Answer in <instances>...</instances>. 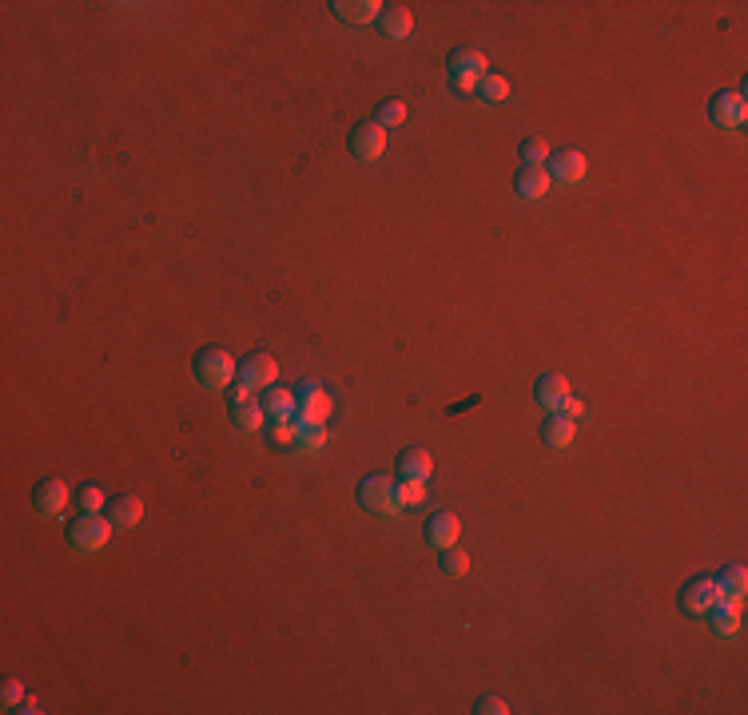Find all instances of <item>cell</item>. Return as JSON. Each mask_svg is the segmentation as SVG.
<instances>
[{
    "label": "cell",
    "instance_id": "10",
    "mask_svg": "<svg viewBox=\"0 0 748 715\" xmlns=\"http://www.w3.org/2000/svg\"><path fill=\"white\" fill-rule=\"evenodd\" d=\"M422 537H426V545H431V549L442 552V549L458 545V537H462V521H458L450 509H438L434 517H426Z\"/></svg>",
    "mask_w": 748,
    "mask_h": 715
},
{
    "label": "cell",
    "instance_id": "2",
    "mask_svg": "<svg viewBox=\"0 0 748 715\" xmlns=\"http://www.w3.org/2000/svg\"><path fill=\"white\" fill-rule=\"evenodd\" d=\"M358 505H363L366 513H374V517H394V513H402V501H398V481L383 477V473L363 477V481H358Z\"/></svg>",
    "mask_w": 748,
    "mask_h": 715
},
{
    "label": "cell",
    "instance_id": "6",
    "mask_svg": "<svg viewBox=\"0 0 748 715\" xmlns=\"http://www.w3.org/2000/svg\"><path fill=\"white\" fill-rule=\"evenodd\" d=\"M331 418V394H327L318 381H307V386L295 390V414L291 421L298 429L303 426H323V421Z\"/></svg>",
    "mask_w": 748,
    "mask_h": 715
},
{
    "label": "cell",
    "instance_id": "18",
    "mask_svg": "<svg viewBox=\"0 0 748 715\" xmlns=\"http://www.w3.org/2000/svg\"><path fill=\"white\" fill-rule=\"evenodd\" d=\"M331 13L338 20H346V24H371V20H378V13H383V5H378V0H335Z\"/></svg>",
    "mask_w": 748,
    "mask_h": 715
},
{
    "label": "cell",
    "instance_id": "4",
    "mask_svg": "<svg viewBox=\"0 0 748 715\" xmlns=\"http://www.w3.org/2000/svg\"><path fill=\"white\" fill-rule=\"evenodd\" d=\"M112 521L99 517V513H84V517H76L72 525H68V549L80 552V557H88V552H99L108 545V537H112Z\"/></svg>",
    "mask_w": 748,
    "mask_h": 715
},
{
    "label": "cell",
    "instance_id": "25",
    "mask_svg": "<svg viewBox=\"0 0 748 715\" xmlns=\"http://www.w3.org/2000/svg\"><path fill=\"white\" fill-rule=\"evenodd\" d=\"M517 155H522V167H545V159H550V144H545L542 136H530V139H522Z\"/></svg>",
    "mask_w": 748,
    "mask_h": 715
},
{
    "label": "cell",
    "instance_id": "32",
    "mask_svg": "<svg viewBox=\"0 0 748 715\" xmlns=\"http://www.w3.org/2000/svg\"><path fill=\"white\" fill-rule=\"evenodd\" d=\"M0 703H5L8 711H16L20 703H24V683H20V680H5V688H0Z\"/></svg>",
    "mask_w": 748,
    "mask_h": 715
},
{
    "label": "cell",
    "instance_id": "30",
    "mask_svg": "<svg viewBox=\"0 0 748 715\" xmlns=\"http://www.w3.org/2000/svg\"><path fill=\"white\" fill-rule=\"evenodd\" d=\"M298 449H323L327 446V426H303L295 437Z\"/></svg>",
    "mask_w": 748,
    "mask_h": 715
},
{
    "label": "cell",
    "instance_id": "12",
    "mask_svg": "<svg viewBox=\"0 0 748 715\" xmlns=\"http://www.w3.org/2000/svg\"><path fill=\"white\" fill-rule=\"evenodd\" d=\"M709 116L716 127H741L744 124V92H716L709 99Z\"/></svg>",
    "mask_w": 748,
    "mask_h": 715
},
{
    "label": "cell",
    "instance_id": "29",
    "mask_svg": "<svg viewBox=\"0 0 748 715\" xmlns=\"http://www.w3.org/2000/svg\"><path fill=\"white\" fill-rule=\"evenodd\" d=\"M398 501L402 505H422L426 501V481H398Z\"/></svg>",
    "mask_w": 748,
    "mask_h": 715
},
{
    "label": "cell",
    "instance_id": "31",
    "mask_svg": "<svg viewBox=\"0 0 748 715\" xmlns=\"http://www.w3.org/2000/svg\"><path fill=\"white\" fill-rule=\"evenodd\" d=\"M80 509H84V513H99V509H108L104 489H99V485H84V489H80Z\"/></svg>",
    "mask_w": 748,
    "mask_h": 715
},
{
    "label": "cell",
    "instance_id": "13",
    "mask_svg": "<svg viewBox=\"0 0 748 715\" xmlns=\"http://www.w3.org/2000/svg\"><path fill=\"white\" fill-rule=\"evenodd\" d=\"M104 517L112 521L116 529H136L139 521H144V501L132 497V493H124V497H112L104 509Z\"/></svg>",
    "mask_w": 748,
    "mask_h": 715
},
{
    "label": "cell",
    "instance_id": "19",
    "mask_svg": "<svg viewBox=\"0 0 748 715\" xmlns=\"http://www.w3.org/2000/svg\"><path fill=\"white\" fill-rule=\"evenodd\" d=\"M534 398L542 401L545 409H562V401L570 398V378L565 374H542L534 386Z\"/></svg>",
    "mask_w": 748,
    "mask_h": 715
},
{
    "label": "cell",
    "instance_id": "27",
    "mask_svg": "<svg viewBox=\"0 0 748 715\" xmlns=\"http://www.w3.org/2000/svg\"><path fill=\"white\" fill-rule=\"evenodd\" d=\"M374 124L378 127H398V124H406V99H383L378 104V112H374Z\"/></svg>",
    "mask_w": 748,
    "mask_h": 715
},
{
    "label": "cell",
    "instance_id": "14",
    "mask_svg": "<svg viewBox=\"0 0 748 715\" xmlns=\"http://www.w3.org/2000/svg\"><path fill=\"white\" fill-rule=\"evenodd\" d=\"M378 28H383L386 40H406L414 28V13L406 5H383V13H378Z\"/></svg>",
    "mask_w": 748,
    "mask_h": 715
},
{
    "label": "cell",
    "instance_id": "16",
    "mask_svg": "<svg viewBox=\"0 0 748 715\" xmlns=\"http://www.w3.org/2000/svg\"><path fill=\"white\" fill-rule=\"evenodd\" d=\"M573 433H577V421L554 409V414L542 421V446L545 449H565L573 441Z\"/></svg>",
    "mask_w": 748,
    "mask_h": 715
},
{
    "label": "cell",
    "instance_id": "20",
    "mask_svg": "<svg viewBox=\"0 0 748 715\" xmlns=\"http://www.w3.org/2000/svg\"><path fill=\"white\" fill-rule=\"evenodd\" d=\"M474 96L482 99V104H490V108L506 104V99H510V80H506V76H494V72H486L482 80H478Z\"/></svg>",
    "mask_w": 748,
    "mask_h": 715
},
{
    "label": "cell",
    "instance_id": "22",
    "mask_svg": "<svg viewBox=\"0 0 748 715\" xmlns=\"http://www.w3.org/2000/svg\"><path fill=\"white\" fill-rule=\"evenodd\" d=\"M232 426L235 429H259V426H263V406H259L255 398L232 401Z\"/></svg>",
    "mask_w": 748,
    "mask_h": 715
},
{
    "label": "cell",
    "instance_id": "17",
    "mask_svg": "<svg viewBox=\"0 0 748 715\" xmlns=\"http://www.w3.org/2000/svg\"><path fill=\"white\" fill-rule=\"evenodd\" d=\"M431 473H434V457L426 449H402L398 453V477H406V481H431Z\"/></svg>",
    "mask_w": 748,
    "mask_h": 715
},
{
    "label": "cell",
    "instance_id": "3",
    "mask_svg": "<svg viewBox=\"0 0 748 715\" xmlns=\"http://www.w3.org/2000/svg\"><path fill=\"white\" fill-rule=\"evenodd\" d=\"M275 381H279V362L267 350H255V354H247L243 370H239V386L232 390V401L251 398L255 390H271Z\"/></svg>",
    "mask_w": 748,
    "mask_h": 715
},
{
    "label": "cell",
    "instance_id": "23",
    "mask_svg": "<svg viewBox=\"0 0 748 715\" xmlns=\"http://www.w3.org/2000/svg\"><path fill=\"white\" fill-rule=\"evenodd\" d=\"M263 414H275V418H291L295 414V390H287V386H279V390H267L263 394Z\"/></svg>",
    "mask_w": 748,
    "mask_h": 715
},
{
    "label": "cell",
    "instance_id": "28",
    "mask_svg": "<svg viewBox=\"0 0 748 715\" xmlns=\"http://www.w3.org/2000/svg\"><path fill=\"white\" fill-rule=\"evenodd\" d=\"M295 437H298V426L291 418H275V426L267 429V441H271V446H295Z\"/></svg>",
    "mask_w": 748,
    "mask_h": 715
},
{
    "label": "cell",
    "instance_id": "33",
    "mask_svg": "<svg viewBox=\"0 0 748 715\" xmlns=\"http://www.w3.org/2000/svg\"><path fill=\"white\" fill-rule=\"evenodd\" d=\"M474 711L478 715H506V711H510V703H506L502 696H482L474 703Z\"/></svg>",
    "mask_w": 748,
    "mask_h": 715
},
{
    "label": "cell",
    "instance_id": "26",
    "mask_svg": "<svg viewBox=\"0 0 748 715\" xmlns=\"http://www.w3.org/2000/svg\"><path fill=\"white\" fill-rule=\"evenodd\" d=\"M438 569H442V577H450V580H458V577H466L470 572V557H466L462 549H442V557H438Z\"/></svg>",
    "mask_w": 748,
    "mask_h": 715
},
{
    "label": "cell",
    "instance_id": "15",
    "mask_svg": "<svg viewBox=\"0 0 748 715\" xmlns=\"http://www.w3.org/2000/svg\"><path fill=\"white\" fill-rule=\"evenodd\" d=\"M550 171L545 167H517V175H514V191H517V199H545V191H550Z\"/></svg>",
    "mask_w": 748,
    "mask_h": 715
},
{
    "label": "cell",
    "instance_id": "5",
    "mask_svg": "<svg viewBox=\"0 0 748 715\" xmlns=\"http://www.w3.org/2000/svg\"><path fill=\"white\" fill-rule=\"evenodd\" d=\"M195 378H199V386H207V390H223L227 381L235 378V358L227 354L223 346H204L195 354Z\"/></svg>",
    "mask_w": 748,
    "mask_h": 715
},
{
    "label": "cell",
    "instance_id": "21",
    "mask_svg": "<svg viewBox=\"0 0 748 715\" xmlns=\"http://www.w3.org/2000/svg\"><path fill=\"white\" fill-rule=\"evenodd\" d=\"M709 624L716 636H733L736 628H741V608H736L733 600H716V608L709 612Z\"/></svg>",
    "mask_w": 748,
    "mask_h": 715
},
{
    "label": "cell",
    "instance_id": "24",
    "mask_svg": "<svg viewBox=\"0 0 748 715\" xmlns=\"http://www.w3.org/2000/svg\"><path fill=\"white\" fill-rule=\"evenodd\" d=\"M716 588H721V600H733V604H741L744 597V565H729L716 577Z\"/></svg>",
    "mask_w": 748,
    "mask_h": 715
},
{
    "label": "cell",
    "instance_id": "9",
    "mask_svg": "<svg viewBox=\"0 0 748 715\" xmlns=\"http://www.w3.org/2000/svg\"><path fill=\"white\" fill-rule=\"evenodd\" d=\"M68 501H72V493L60 477H44L33 485V509L40 517H60V513L68 509Z\"/></svg>",
    "mask_w": 748,
    "mask_h": 715
},
{
    "label": "cell",
    "instance_id": "1",
    "mask_svg": "<svg viewBox=\"0 0 748 715\" xmlns=\"http://www.w3.org/2000/svg\"><path fill=\"white\" fill-rule=\"evenodd\" d=\"M446 72H450V88L458 96H474L478 80L490 72V64H486V56L478 48H454L446 56Z\"/></svg>",
    "mask_w": 748,
    "mask_h": 715
},
{
    "label": "cell",
    "instance_id": "7",
    "mask_svg": "<svg viewBox=\"0 0 748 715\" xmlns=\"http://www.w3.org/2000/svg\"><path fill=\"white\" fill-rule=\"evenodd\" d=\"M716 600H721V588H716V577H693L685 580L681 597H677V608H681V616H709L716 608Z\"/></svg>",
    "mask_w": 748,
    "mask_h": 715
},
{
    "label": "cell",
    "instance_id": "11",
    "mask_svg": "<svg viewBox=\"0 0 748 715\" xmlns=\"http://www.w3.org/2000/svg\"><path fill=\"white\" fill-rule=\"evenodd\" d=\"M545 171H550V179H557V183H582L590 164H585L582 151H550Z\"/></svg>",
    "mask_w": 748,
    "mask_h": 715
},
{
    "label": "cell",
    "instance_id": "8",
    "mask_svg": "<svg viewBox=\"0 0 748 715\" xmlns=\"http://www.w3.org/2000/svg\"><path fill=\"white\" fill-rule=\"evenodd\" d=\"M346 147H351V155L358 159V164H374V159H383V151H386V127H378L374 119H363V124L351 127Z\"/></svg>",
    "mask_w": 748,
    "mask_h": 715
}]
</instances>
